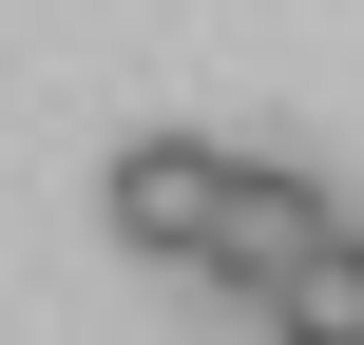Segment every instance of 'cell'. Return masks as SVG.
I'll return each mask as SVG.
<instances>
[{
    "label": "cell",
    "instance_id": "obj_1",
    "mask_svg": "<svg viewBox=\"0 0 364 345\" xmlns=\"http://www.w3.org/2000/svg\"><path fill=\"white\" fill-rule=\"evenodd\" d=\"M230 173H250V154H211V134H115V154H96V230H115L134 269H192V250L230 230Z\"/></svg>",
    "mask_w": 364,
    "mask_h": 345
},
{
    "label": "cell",
    "instance_id": "obj_2",
    "mask_svg": "<svg viewBox=\"0 0 364 345\" xmlns=\"http://www.w3.org/2000/svg\"><path fill=\"white\" fill-rule=\"evenodd\" d=\"M307 250H346V192H326V173H288V154H250V173H230V230L192 250V288H211V307L250 327V307H269V288L307 269Z\"/></svg>",
    "mask_w": 364,
    "mask_h": 345
},
{
    "label": "cell",
    "instance_id": "obj_3",
    "mask_svg": "<svg viewBox=\"0 0 364 345\" xmlns=\"http://www.w3.org/2000/svg\"><path fill=\"white\" fill-rule=\"evenodd\" d=\"M250 345H364V230H346V250H307V269L250 307Z\"/></svg>",
    "mask_w": 364,
    "mask_h": 345
}]
</instances>
